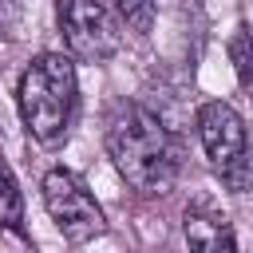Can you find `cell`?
Returning a JSON list of instances; mask_svg holds the SVG:
<instances>
[{"label": "cell", "mask_w": 253, "mask_h": 253, "mask_svg": "<svg viewBox=\"0 0 253 253\" xmlns=\"http://www.w3.org/2000/svg\"><path fill=\"white\" fill-rule=\"evenodd\" d=\"M20 119L28 134L43 146H59L75 123L79 107V79H75V59L63 51H43L36 55L16 87Z\"/></svg>", "instance_id": "cell-2"}, {"label": "cell", "mask_w": 253, "mask_h": 253, "mask_svg": "<svg viewBox=\"0 0 253 253\" xmlns=\"http://www.w3.org/2000/svg\"><path fill=\"white\" fill-rule=\"evenodd\" d=\"M55 20L67 55L79 63H107L123 47V24L103 0H59Z\"/></svg>", "instance_id": "cell-4"}, {"label": "cell", "mask_w": 253, "mask_h": 253, "mask_svg": "<svg viewBox=\"0 0 253 253\" xmlns=\"http://www.w3.org/2000/svg\"><path fill=\"white\" fill-rule=\"evenodd\" d=\"M43 190V206L55 221V229L67 237V241H91L107 229V217H103V206L91 198V190L83 186L79 174L63 170V166H51L40 182Z\"/></svg>", "instance_id": "cell-5"}, {"label": "cell", "mask_w": 253, "mask_h": 253, "mask_svg": "<svg viewBox=\"0 0 253 253\" xmlns=\"http://www.w3.org/2000/svg\"><path fill=\"white\" fill-rule=\"evenodd\" d=\"M182 237H186V245H190V249H206V253L237 249L233 225L225 221V213H217V210H213V206H206V202L186 206V213H182Z\"/></svg>", "instance_id": "cell-6"}, {"label": "cell", "mask_w": 253, "mask_h": 253, "mask_svg": "<svg viewBox=\"0 0 253 253\" xmlns=\"http://www.w3.org/2000/svg\"><path fill=\"white\" fill-rule=\"evenodd\" d=\"M107 154L134 194H166L182 170V154L166 123L142 103H119L107 119Z\"/></svg>", "instance_id": "cell-1"}, {"label": "cell", "mask_w": 253, "mask_h": 253, "mask_svg": "<svg viewBox=\"0 0 253 253\" xmlns=\"http://www.w3.org/2000/svg\"><path fill=\"white\" fill-rule=\"evenodd\" d=\"M229 63L237 71V83L245 91V99L253 103V28L241 24L233 36H229Z\"/></svg>", "instance_id": "cell-8"}, {"label": "cell", "mask_w": 253, "mask_h": 253, "mask_svg": "<svg viewBox=\"0 0 253 253\" xmlns=\"http://www.w3.org/2000/svg\"><path fill=\"white\" fill-rule=\"evenodd\" d=\"M194 123H198V138H202V150L217 182L229 194H249L253 190V146H249V130L237 107L225 99H210L198 107Z\"/></svg>", "instance_id": "cell-3"}, {"label": "cell", "mask_w": 253, "mask_h": 253, "mask_svg": "<svg viewBox=\"0 0 253 253\" xmlns=\"http://www.w3.org/2000/svg\"><path fill=\"white\" fill-rule=\"evenodd\" d=\"M115 8H119V20L134 36L150 32V24H154V0H115Z\"/></svg>", "instance_id": "cell-9"}, {"label": "cell", "mask_w": 253, "mask_h": 253, "mask_svg": "<svg viewBox=\"0 0 253 253\" xmlns=\"http://www.w3.org/2000/svg\"><path fill=\"white\" fill-rule=\"evenodd\" d=\"M0 233H24V194L4 158H0Z\"/></svg>", "instance_id": "cell-7"}]
</instances>
